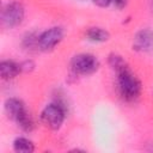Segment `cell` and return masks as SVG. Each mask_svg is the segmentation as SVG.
Segmentation results:
<instances>
[{"label": "cell", "mask_w": 153, "mask_h": 153, "mask_svg": "<svg viewBox=\"0 0 153 153\" xmlns=\"http://www.w3.org/2000/svg\"><path fill=\"white\" fill-rule=\"evenodd\" d=\"M5 110L7 115L16 122V124L24 131H32L35 123L25 103L18 98H8L5 102Z\"/></svg>", "instance_id": "1"}, {"label": "cell", "mask_w": 153, "mask_h": 153, "mask_svg": "<svg viewBox=\"0 0 153 153\" xmlns=\"http://www.w3.org/2000/svg\"><path fill=\"white\" fill-rule=\"evenodd\" d=\"M117 73V84L122 98L127 102H133L139 98L141 93V82L131 72L129 66L120 69Z\"/></svg>", "instance_id": "2"}, {"label": "cell", "mask_w": 153, "mask_h": 153, "mask_svg": "<svg viewBox=\"0 0 153 153\" xmlns=\"http://www.w3.org/2000/svg\"><path fill=\"white\" fill-rule=\"evenodd\" d=\"M66 117V108L60 102L48 104L41 112L42 123L50 130H59Z\"/></svg>", "instance_id": "3"}, {"label": "cell", "mask_w": 153, "mask_h": 153, "mask_svg": "<svg viewBox=\"0 0 153 153\" xmlns=\"http://www.w3.org/2000/svg\"><path fill=\"white\" fill-rule=\"evenodd\" d=\"M99 60L92 54H78L71 61V69L75 75H90L99 68Z\"/></svg>", "instance_id": "4"}, {"label": "cell", "mask_w": 153, "mask_h": 153, "mask_svg": "<svg viewBox=\"0 0 153 153\" xmlns=\"http://www.w3.org/2000/svg\"><path fill=\"white\" fill-rule=\"evenodd\" d=\"M25 10L22 2L11 1L1 11V25L6 29H13L24 20Z\"/></svg>", "instance_id": "5"}, {"label": "cell", "mask_w": 153, "mask_h": 153, "mask_svg": "<svg viewBox=\"0 0 153 153\" xmlns=\"http://www.w3.org/2000/svg\"><path fill=\"white\" fill-rule=\"evenodd\" d=\"M65 31L60 26H53L38 35V49L42 51H50L63 39Z\"/></svg>", "instance_id": "6"}, {"label": "cell", "mask_w": 153, "mask_h": 153, "mask_svg": "<svg viewBox=\"0 0 153 153\" xmlns=\"http://www.w3.org/2000/svg\"><path fill=\"white\" fill-rule=\"evenodd\" d=\"M133 49L139 53H148L153 49V30L142 29L133 38Z\"/></svg>", "instance_id": "7"}, {"label": "cell", "mask_w": 153, "mask_h": 153, "mask_svg": "<svg viewBox=\"0 0 153 153\" xmlns=\"http://www.w3.org/2000/svg\"><path fill=\"white\" fill-rule=\"evenodd\" d=\"M22 72L20 63H17L11 60H4L0 62V75L4 80L14 79Z\"/></svg>", "instance_id": "8"}, {"label": "cell", "mask_w": 153, "mask_h": 153, "mask_svg": "<svg viewBox=\"0 0 153 153\" xmlns=\"http://www.w3.org/2000/svg\"><path fill=\"white\" fill-rule=\"evenodd\" d=\"M86 39L93 43H102L109 39L110 35L106 30H104L103 27H90L86 32H85Z\"/></svg>", "instance_id": "9"}, {"label": "cell", "mask_w": 153, "mask_h": 153, "mask_svg": "<svg viewBox=\"0 0 153 153\" xmlns=\"http://www.w3.org/2000/svg\"><path fill=\"white\" fill-rule=\"evenodd\" d=\"M13 149L18 153H32L35 151V145L31 140L20 136L13 141Z\"/></svg>", "instance_id": "10"}, {"label": "cell", "mask_w": 153, "mask_h": 153, "mask_svg": "<svg viewBox=\"0 0 153 153\" xmlns=\"http://www.w3.org/2000/svg\"><path fill=\"white\" fill-rule=\"evenodd\" d=\"M108 62H109L110 67H111L115 72H117V71H120V69H122V68H124V67L128 66V63L126 62V60H124L121 55L115 54V53H111V54L109 55Z\"/></svg>", "instance_id": "11"}, {"label": "cell", "mask_w": 153, "mask_h": 153, "mask_svg": "<svg viewBox=\"0 0 153 153\" xmlns=\"http://www.w3.org/2000/svg\"><path fill=\"white\" fill-rule=\"evenodd\" d=\"M23 44L26 49H32V48H37L38 49V35L35 33H27L24 39H23Z\"/></svg>", "instance_id": "12"}, {"label": "cell", "mask_w": 153, "mask_h": 153, "mask_svg": "<svg viewBox=\"0 0 153 153\" xmlns=\"http://www.w3.org/2000/svg\"><path fill=\"white\" fill-rule=\"evenodd\" d=\"M20 66H22V71H31V69H33V67H35V65H33L32 61H25V62H22Z\"/></svg>", "instance_id": "13"}, {"label": "cell", "mask_w": 153, "mask_h": 153, "mask_svg": "<svg viewBox=\"0 0 153 153\" xmlns=\"http://www.w3.org/2000/svg\"><path fill=\"white\" fill-rule=\"evenodd\" d=\"M92 2L98 7H108L111 4V0H92Z\"/></svg>", "instance_id": "14"}, {"label": "cell", "mask_w": 153, "mask_h": 153, "mask_svg": "<svg viewBox=\"0 0 153 153\" xmlns=\"http://www.w3.org/2000/svg\"><path fill=\"white\" fill-rule=\"evenodd\" d=\"M111 2H112L118 10H122L123 7H126L128 0H111Z\"/></svg>", "instance_id": "15"}]
</instances>
